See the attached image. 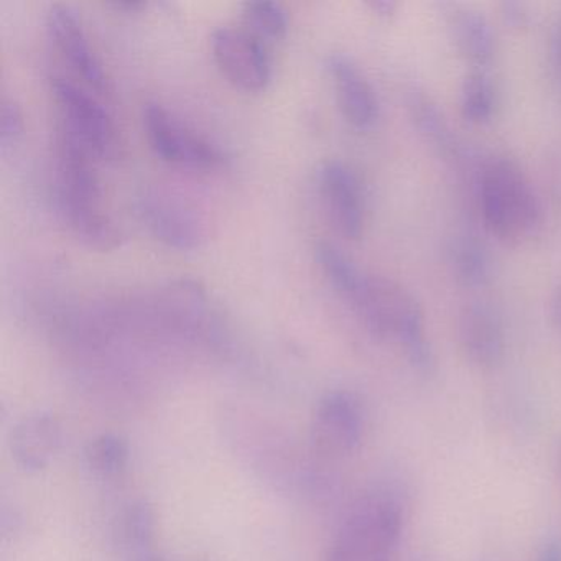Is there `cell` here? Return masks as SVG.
Masks as SVG:
<instances>
[{
	"label": "cell",
	"mask_w": 561,
	"mask_h": 561,
	"mask_svg": "<svg viewBox=\"0 0 561 561\" xmlns=\"http://www.w3.org/2000/svg\"><path fill=\"white\" fill-rule=\"evenodd\" d=\"M328 71L333 78L337 103L351 126L366 130L379 117V103L363 71L346 55H331Z\"/></svg>",
	"instance_id": "8fae6325"
},
{
	"label": "cell",
	"mask_w": 561,
	"mask_h": 561,
	"mask_svg": "<svg viewBox=\"0 0 561 561\" xmlns=\"http://www.w3.org/2000/svg\"><path fill=\"white\" fill-rule=\"evenodd\" d=\"M88 466L98 474L113 476L123 471L129 461V445L117 435H101L87 446Z\"/></svg>",
	"instance_id": "e0dca14e"
},
{
	"label": "cell",
	"mask_w": 561,
	"mask_h": 561,
	"mask_svg": "<svg viewBox=\"0 0 561 561\" xmlns=\"http://www.w3.org/2000/svg\"><path fill=\"white\" fill-rule=\"evenodd\" d=\"M479 208L485 228L505 242H520L541 221L540 202L515 163L491 160L479 180Z\"/></svg>",
	"instance_id": "7a4b0ae2"
},
{
	"label": "cell",
	"mask_w": 561,
	"mask_h": 561,
	"mask_svg": "<svg viewBox=\"0 0 561 561\" xmlns=\"http://www.w3.org/2000/svg\"><path fill=\"white\" fill-rule=\"evenodd\" d=\"M364 435V412L350 392H331L321 399L311 425V438L318 451L331 458L351 455Z\"/></svg>",
	"instance_id": "8992f818"
},
{
	"label": "cell",
	"mask_w": 561,
	"mask_h": 561,
	"mask_svg": "<svg viewBox=\"0 0 561 561\" xmlns=\"http://www.w3.org/2000/svg\"><path fill=\"white\" fill-rule=\"evenodd\" d=\"M449 261H451L455 277L468 287H478L489 278L488 254L484 248L472 238H458L449 249Z\"/></svg>",
	"instance_id": "9a60e30c"
},
{
	"label": "cell",
	"mask_w": 561,
	"mask_h": 561,
	"mask_svg": "<svg viewBox=\"0 0 561 561\" xmlns=\"http://www.w3.org/2000/svg\"><path fill=\"white\" fill-rule=\"evenodd\" d=\"M413 111H415L416 123H419L420 129L436 144V146L443 147V150L451 149V136L449 130L446 129L443 117H439L438 111L435 106L428 103L425 98L413 101Z\"/></svg>",
	"instance_id": "d6986e66"
},
{
	"label": "cell",
	"mask_w": 561,
	"mask_h": 561,
	"mask_svg": "<svg viewBox=\"0 0 561 561\" xmlns=\"http://www.w3.org/2000/svg\"><path fill=\"white\" fill-rule=\"evenodd\" d=\"M458 334L466 357L479 369H492L504 357V327L489 305H468L459 314Z\"/></svg>",
	"instance_id": "30bf717a"
},
{
	"label": "cell",
	"mask_w": 561,
	"mask_h": 561,
	"mask_svg": "<svg viewBox=\"0 0 561 561\" xmlns=\"http://www.w3.org/2000/svg\"><path fill=\"white\" fill-rule=\"evenodd\" d=\"M139 215L157 241L176 251H192L202 244L203 226L188 206L162 192H147L139 198Z\"/></svg>",
	"instance_id": "9c48e42d"
},
{
	"label": "cell",
	"mask_w": 561,
	"mask_h": 561,
	"mask_svg": "<svg viewBox=\"0 0 561 561\" xmlns=\"http://www.w3.org/2000/svg\"><path fill=\"white\" fill-rule=\"evenodd\" d=\"M47 31L60 57L90 91L103 94L107 78L91 48L77 12L68 5H54L47 15Z\"/></svg>",
	"instance_id": "52a82bcc"
},
{
	"label": "cell",
	"mask_w": 561,
	"mask_h": 561,
	"mask_svg": "<svg viewBox=\"0 0 561 561\" xmlns=\"http://www.w3.org/2000/svg\"><path fill=\"white\" fill-rule=\"evenodd\" d=\"M317 259L331 287L354 308V311L359 310L369 294L373 275L360 271L353 259L347 257L337 245L331 242L318 244Z\"/></svg>",
	"instance_id": "4fadbf2b"
},
{
	"label": "cell",
	"mask_w": 561,
	"mask_h": 561,
	"mask_svg": "<svg viewBox=\"0 0 561 561\" xmlns=\"http://www.w3.org/2000/svg\"><path fill=\"white\" fill-rule=\"evenodd\" d=\"M142 119L147 142L163 162L192 170H215L225 162L215 144L188 129L160 104H147Z\"/></svg>",
	"instance_id": "277c9868"
},
{
	"label": "cell",
	"mask_w": 561,
	"mask_h": 561,
	"mask_svg": "<svg viewBox=\"0 0 561 561\" xmlns=\"http://www.w3.org/2000/svg\"><path fill=\"white\" fill-rule=\"evenodd\" d=\"M22 134H24V116H22L21 107L14 101H4L2 113H0V144H2V149L8 150L9 147L18 144Z\"/></svg>",
	"instance_id": "ffe728a7"
},
{
	"label": "cell",
	"mask_w": 561,
	"mask_h": 561,
	"mask_svg": "<svg viewBox=\"0 0 561 561\" xmlns=\"http://www.w3.org/2000/svg\"><path fill=\"white\" fill-rule=\"evenodd\" d=\"M449 28L459 50L478 65L488 64L494 55V34L484 15L455 5L449 12Z\"/></svg>",
	"instance_id": "5bb4252c"
},
{
	"label": "cell",
	"mask_w": 561,
	"mask_h": 561,
	"mask_svg": "<svg viewBox=\"0 0 561 561\" xmlns=\"http://www.w3.org/2000/svg\"><path fill=\"white\" fill-rule=\"evenodd\" d=\"M213 57L221 73L239 90L257 93L272 80L267 45L244 28L221 27L211 37Z\"/></svg>",
	"instance_id": "5b68a950"
},
{
	"label": "cell",
	"mask_w": 561,
	"mask_h": 561,
	"mask_svg": "<svg viewBox=\"0 0 561 561\" xmlns=\"http://www.w3.org/2000/svg\"><path fill=\"white\" fill-rule=\"evenodd\" d=\"M244 21L249 32L264 41H280L288 31V15L284 5L271 0H254L244 5Z\"/></svg>",
	"instance_id": "2e32d148"
},
{
	"label": "cell",
	"mask_w": 561,
	"mask_h": 561,
	"mask_svg": "<svg viewBox=\"0 0 561 561\" xmlns=\"http://www.w3.org/2000/svg\"><path fill=\"white\" fill-rule=\"evenodd\" d=\"M370 5L382 15L392 14L393 9H396V4H392V2H383V0L382 2H380V0L379 2H373Z\"/></svg>",
	"instance_id": "cb8c5ba5"
},
{
	"label": "cell",
	"mask_w": 561,
	"mask_h": 561,
	"mask_svg": "<svg viewBox=\"0 0 561 561\" xmlns=\"http://www.w3.org/2000/svg\"><path fill=\"white\" fill-rule=\"evenodd\" d=\"M551 58H553L554 68L561 78V19L554 27L553 38H551Z\"/></svg>",
	"instance_id": "603a6c76"
},
{
	"label": "cell",
	"mask_w": 561,
	"mask_h": 561,
	"mask_svg": "<svg viewBox=\"0 0 561 561\" xmlns=\"http://www.w3.org/2000/svg\"><path fill=\"white\" fill-rule=\"evenodd\" d=\"M51 93L60 111L61 133L80 144L93 159H114L119 150V136L113 117L98 98L64 77L54 78Z\"/></svg>",
	"instance_id": "3957f363"
},
{
	"label": "cell",
	"mask_w": 561,
	"mask_h": 561,
	"mask_svg": "<svg viewBox=\"0 0 561 561\" xmlns=\"http://www.w3.org/2000/svg\"><path fill=\"white\" fill-rule=\"evenodd\" d=\"M550 313L551 320H553L554 327L561 333V284L554 288L553 294L550 298Z\"/></svg>",
	"instance_id": "7402d4cb"
},
{
	"label": "cell",
	"mask_w": 561,
	"mask_h": 561,
	"mask_svg": "<svg viewBox=\"0 0 561 561\" xmlns=\"http://www.w3.org/2000/svg\"><path fill=\"white\" fill-rule=\"evenodd\" d=\"M494 88L484 73L466 78L461 91V113L471 123H485L494 111Z\"/></svg>",
	"instance_id": "ac0fdd59"
},
{
	"label": "cell",
	"mask_w": 561,
	"mask_h": 561,
	"mask_svg": "<svg viewBox=\"0 0 561 561\" xmlns=\"http://www.w3.org/2000/svg\"><path fill=\"white\" fill-rule=\"evenodd\" d=\"M320 192L331 222L341 236L359 239L366 222L363 186L356 173L340 160H330L320 169Z\"/></svg>",
	"instance_id": "ba28073f"
},
{
	"label": "cell",
	"mask_w": 561,
	"mask_h": 561,
	"mask_svg": "<svg viewBox=\"0 0 561 561\" xmlns=\"http://www.w3.org/2000/svg\"><path fill=\"white\" fill-rule=\"evenodd\" d=\"M93 157L67 134H58L57 196L68 228L88 248L113 251L121 236L103 208Z\"/></svg>",
	"instance_id": "6da1fadb"
},
{
	"label": "cell",
	"mask_w": 561,
	"mask_h": 561,
	"mask_svg": "<svg viewBox=\"0 0 561 561\" xmlns=\"http://www.w3.org/2000/svg\"><path fill=\"white\" fill-rule=\"evenodd\" d=\"M535 561H561V538H550L545 541Z\"/></svg>",
	"instance_id": "44dd1931"
},
{
	"label": "cell",
	"mask_w": 561,
	"mask_h": 561,
	"mask_svg": "<svg viewBox=\"0 0 561 561\" xmlns=\"http://www.w3.org/2000/svg\"><path fill=\"white\" fill-rule=\"evenodd\" d=\"M60 443V425L50 415H34L15 426L12 433V455L27 469L38 471L47 465Z\"/></svg>",
	"instance_id": "7c38bea8"
}]
</instances>
